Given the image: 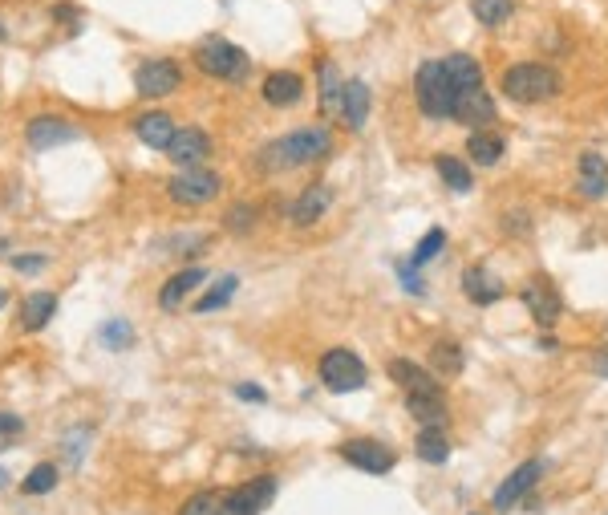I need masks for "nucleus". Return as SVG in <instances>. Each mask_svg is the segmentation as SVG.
Here are the masks:
<instances>
[{
	"label": "nucleus",
	"mask_w": 608,
	"mask_h": 515,
	"mask_svg": "<svg viewBox=\"0 0 608 515\" xmlns=\"http://www.w3.org/2000/svg\"><path fill=\"white\" fill-rule=\"evenodd\" d=\"M483 86V65L471 53H446V57H430L418 65L414 73V94H418V110L434 122H454L459 106L471 90Z\"/></svg>",
	"instance_id": "1"
},
{
	"label": "nucleus",
	"mask_w": 608,
	"mask_h": 515,
	"mask_svg": "<svg viewBox=\"0 0 608 515\" xmlns=\"http://www.w3.org/2000/svg\"><path fill=\"white\" fill-rule=\"evenodd\" d=\"M333 151V134L329 126H300L284 138H272L260 151V167L268 175L276 171H296V167H313L317 159H325Z\"/></svg>",
	"instance_id": "2"
},
{
	"label": "nucleus",
	"mask_w": 608,
	"mask_h": 515,
	"mask_svg": "<svg viewBox=\"0 0 608 515\" xmlns=\"http://www.w3.org/2000/svg\"><path fill=\"white\" fill-rule=\"evenodd\" d=\"M499 94L519 102V106H536L560 94V73L548 61H515L503 69L499 78Z\"/></svg>",
	"instance_id": "3"
},
{
	"label": "nucleus",
	"mask_w": 608,
	"mask_h": 515,
	"mask_svg": "<svg viewBox=\"0 0 608 515\" xmlns=\"http://www.w3.org/2000/svg\"><path fill=\"white\" fill-rule=\"evenodd\" d=\"M195 65L199 73H207V78H219V82H244L248 78V53L240 45H232L227 37H203L195 45Z\"/></svg>",
	"instance_id": "4"
},
{
	"label": "nucleus",
	"mask_w": 608,
	"mask_h": 515,
	"mask_svg": "<svg viewBox=\"0 0 608 515\" xmlns=\"http://www.w3.org/2000/svg\"><path fill=\"white\" fill-rule=\"evenodd\" d=\"M317 374H321V386L333 394H353V390H365V382H369L365 361L353 349H329L317 365Z\"/></svg>",
	"instance_id": "5"
},
{
	"label": "nucleus",
	"mask_w": 608,
	"mask_h": 515,
	"mask_svg": "<svg viewBox=\"0 0 608 515\" xmlns=\"http://www.w3.org/2000/svg\"><path fill=\"white\" fill-rule=\"evenodd\" d=\"M223 191V179L211 171V167H179L167 183V195L179 203V207H203L211 203L215 195Z\"/></svg>",
	"instance_id": "6"
},
{
	"label": "nucleus",
	"mask_w": 608,
	"mask_h": 515,
	"mask_svg": "<svg viewBox=\"0 0 608 515\" xmlns=\"http://www.w3.org/2000/svg\"><path fill=\"white\" fill-rule=\"evenodd\" d=\"M183 86V69L171 57H150L134 69V90L138 98H167Z\"/></svg>",
	"instance_id": "7"
},
{
	"label": "nucleus",
	"mask_w": 608,
	"mask_h": 515,
	"mask_svg": "<svg viewBox=\"0 0 608 515\" xmlns=\"http://www.w3.org/2000/svg\"><path fill=\"white\" fill-rule=\"evenodd\" d=\"M341 459L365 475H390L398 467V455L394 447H386L382 438H349V443L341 447Z\"/></svg>",
	"instance_id": "8"
},
{
	"label": "nucleus",
	"mask_w": 608,
	"mask_h": 515,
	"mask_svg": "<svg viewBox=\"0 0 608 515\" xmlns=\"http://www.w3.org/2000/svg\"><path fill=\"white\" fill-rule=\"evenodd\" d=\"M519 301H523V309L531 313V321L544 325V329H552V325L560 321V313H564V301H560L556 284H552V280H544V276L527 280V284L519 288Z\"/></svg>",
	"instance_id": "9"
},
{
	"label": "nucleus",
	"mask_w": 608,
	"mask_h": 515,
	"mask_svg": "<svg viewBox=\"0 0 608 515\" xmlns=\"http://www.w3.org/2000/svg\"><path fill=\"white\" fill-rule=\"evenodd\" d=\"M540 475H544V463L540 459H527V463H519L499 487H495V495H491V503H495V511H511L531 487L540 483Z\"/></svg>",
	"instance_id": "10"
},
{
	"label": "nucleus",
	"mask_w": 608,
	"mask_h": 515,
	"mask_svg": "<svg viewBox=\"0 0 608 515\" xmlns=\"http://www.w3.org/2000/svg\"><path fill=\"white\" fill-rule=\"evenodd\" d=\"M78 126L73 122H65V118H53V114H41V118H33L29 122V130H25V138H29V146L33 151H53V146H65V142H78Z\"/></svg>",
	"instance_id": "11"
},
{
	"label": "nucleus",
	"mask_w": 608,
	"mask_h": 515,
	"mask_svg": "<svg viewBox=\"0 0 608 515\" xmlns=\"http://www.w3.org/2000/svg\"><path fill=\"white\" fill-rule=\"evenodd\" d=\"M167 155H171V163H179V167H203L207 155H211V138H207V130H199V126H183V130H175Z\"/></svg>",
	"instance_id": "12"
},
{
	"label": "nucleus",
	"mask_w": 608,
	"mask_h": 515,
	"mask_svg": "<svg viewBox=\"0 0 608 515\" xmlns=\"http://www.w3.org/2000/svg\"><path fill=\"white\" fill-rule=\"evenodd\" d=\"M463 292H467L471 305L487 309V305H499V301L507 297V284H503L487 264H475V268L463 272Z\"/></svg>",
	"instance_id": "13"
},
{
	"label": "nucleus",
	"mask_w": 608,
	"mask_h": 515,
	"mask_svg": "<svg viewBox=\"0 0 608 515\" xmlns=\"http://www.w3.org/2000/svg\"><path fill=\"white\" fill-rule=\"evenodd\" d=\"M390 378H394L406 394H442L438 374L426 370V365H418L414 357H394V361H390Z\"/></svg>",
	"instance_id": "14"
},
{
	"label": "nucleus",
	"mask_w": 608,
	"mask_h": 515,
	"mask_svg": "<svg viewBox=\"0 0 608 515\" xmlns=\"http://www.w3.org/2000/svg\"><path fill=\"white\" fill-rule=\"evenodd\" d=\"M260 98H264L268 106H276V110L296 106V102L304 98V82H300V73H292V69H276V73H268L264 86H260Z\"/></svg>",
	"instance_id": "15"
},
{
	"label": "nucleus",
	"mask_w": 608,
	"mask_h": 515,
	"mask_svg": "<svg viewBox=\"0 0 608 515\" xmlns=\"http://www.w3.org/2000/svg\"><path fill=\"white\" fill-rule=\"evenodd\" d=\"M369 86L361 82V78H349L345 86H341V106H337V114H341V122L349 126V130H361L365 126V118H369Z\"/></svg>",
	"instance_id": "16"
},
{
	"label": "nucleus",
	"mask_w": 608,
	"mask_h": 515,
	"mask_svg": "<svg viewBox=\"0 0 608 515\" xmlns=\"http://www.w3.org/2000/svg\"><path fill=\"white\" fill-rule=\"evenodd\" d=\"M406 410L422 430H446V422H450L442 394H406Z\"/></svg>",
	"instance_id": "17"
},
{
	"label": "nucleus",
	"mask_w": 608,
	"mask_h": 515,
	"mask_svg": "<svg viewBox=\"0 0 608 515\" xmlns=\"http://www.w3.org/2000/svg\"><path fill=\"white\" fill-rule=\"evenodd\" d=\"M272 499H276V475H260V479L240 483V487L232 491V503H236L240 515H260Z\"/></svg>",
	"instance_id": "18"
},
{
	"label": "nucleus",
	"mask_w": 608,
	"mask_h": 515,
	"mask_svg": "<svg viewBox=\"0 0 608 515\" xmlns=\"http://www.w3.org/2000/svg\"><path fill=\"white\" fill-rule=\"evenodd\" d=\"M175 130H179V126H175L163 110H150V114H142V118L134 122L138 142H142V146H150V151H167L171 138H175Z\"/></svg>",
	"instance_id": "19"
},
{
	"label": "nucleus",
	"mask_w": 608,
	"mask_h": 515,
	"mask_svg": "<svg viewBox=\"0 0 608 515\" xmlns=\"http://www.w3.org/2000/svg\"><path fill=\"white\" fill-rule=\"evenodd\" d=\"M53 313H57V292H45V288H37V292H29L25 297V305H21V329L25 333H37V329H45L49 321H53Z\"/></svg>",
	"instance_id": "20"
},
{
	"label": "nucleus",
	"mask_w": 608,
	"mask_h": 515,
	"mask_svg": "<svg viewBox=\"0 0 608 515\" xmlns=\"http://www.w3.org/2000/svg\"><path fill=\"white\" fill-rule=\"evenodd\" d=\"M576 171H580V191H584L588 199H604V195H608V159H604V155L584 151L580 163H576Z\"/></svg>",
	"instance_id": "21"
},
{
	"label": "nucleus",
	"mask_w": 608,
	"mask_h": 515,
	"mask_svg": "<svg viewBox=\"0 0 608 515\" xmlns=\"http://www.w3.org/2000/svg\"><path fill=\"white\" fill-rule=\"evenodd\" d=\"M329 203H333V191L325 187V183H317V187H309L296 203H292V224H300V228H309V224H317V219L329 211Z\"/></svg>",
	"instance_id": "22"
},
{
	"label": "nucleus",
	"mask_w": 608,
	"mask_h": 515,
	"mask_svg": "<svg viewBox=\"0 0 608 515\" xmlns=\"http://www.w3.org/2000/svg\"><path fill=\"white\" fill-rule=\"evenodd\" d=\"M203 276H207L203 268H179V272H175V276L163 284V292H159V305H163L167 313H175V309L187 301V292H195V288L203 284Z\"/></svg>",
	"instance_id": "23"
},
{
	"label": "nucleus",
	"mask_w": 608,
	"mask_h": 515,
	"mask_svg": "<svg viewBox=\"0 0 608 515\" xmlns=\"http://www.w3.org/2000/svg\"><path fill=\"white\" fill-rule=\"evenodd\" d=\"M454 122H463V126H475V130H483L487 122H495V98L479 86V90H471L467 98H463V106H459V118Z\"/></svg>",
	"instance_id": "24"
},
{
	"label": "nucleus",
	"mask_w": 608,
	"mask_h": 515,
	"mask_svg": "<svg viewBox=\"0 0 608 515\" xmlns=\"http://www.w3.org/2000/svg\"><path fill=\"white\" fill-rule=\"evenodd\" d=\"M179 515H240V511L232 503V491H223V495L219 491H199L179 507Z\"/></svg>",
	"instance_id": "25"
},
{
	"label": "nucleus",
	"mask_w": 608,
	"mask_h": 515,
	"mask_svg": "<svg viewBox=\"0 0 608 515\" xmlns=\"http://www.w3.org/2000/svg\"><path fill=\"white\" fill-rule=\"evenodd\" d=\"M463 345L459 341H434V349H430V370L438 374V378H459L463 374Z\"/></svg>",
	"instance_id": "26"
},
{
	"label": "nucleus",
	"mask_w": 608,
	"mask_h": 515,
	"mask_svg": "<svg viewBox=\"0 0 608 515\" xmlns=\"http://www.w3.org/2000/svg\"><path fill=\"white\" fill-rule=\"evenodd\" d=\"M434 171H438V179H442L454 195H467V191L475 187L471 167H467L463 159H454V155H438V159H434Z\"/></svg>",
	"instance_id": "27"
},
{
	"label": "nucleus",
	"mask_w": 608,
	"mask_h": 515,
	"mask_svg": "<svg viewBox=\"0 0 608 515\" xmlns=\"http://www.w3.org/2000/svg\"><path fill=\"white\" fill-rule=\"evenodd\" d=\"M467 155H471V163H479V167H495V163L503 159V138L491 134V130H475V134L467 138Z\"/></svg>",
	"instance_id": "28"
},
{
	"label": "nucleus",
	"mask_w": 608,
	"mask_h": 515,
	"mask_svg": "<svg viewBox=\"0 0 608 515\" xmlns=\"http://www.w3.org/2000/svg\"><path fill=\"white\" fill-rule=\"evenodd\" d=\"M414 451H418V459H422V463L442 467V463L450 459V438H446V430H418Z\"/></svg>",
	"instance_id": "29"
},
{
	"label": "nucleus",
	"mask_w": 608,
	"mask_h": 515,
	"mask_svg": "<svg viewBox=\"0 0 608 515\" xmlns=\"http://www.w3.org/2000/svg\"><path fill=\"white\" fill-rule=\"evenodd\" d=\"M515 13V0H471V17L487 29H499Z\"/></svg>",
	"instance_id": "30"
},
{
	"label": "nucleus",
	"mask_w": 608,
	"mask_h": 515,
	"mask_svg": "<svg viewBox=\"0 0 608 515\" xmlns=\"http://www.w3.org/2000/svg\"><path fill=\"white\" fill-rule=\"evenodd\" d=\"M236 288H240V276H232V272L219 276V280L211 284L207 297H199V301H195V313H215V309H223L227 301H232V292H236Z\"/></svg>",
	"instance_id": "31"
},
{
	"label": "nucleus",
	"mask_w": 608,
	"mask_h": 515,
	"mask_svg": "<svg viewBox=\"0 0 608 515\" xmlns=\"http://www.w3.org/2000/svg\"><path fill=\"white\" fill-rule=\"evenodd\" d=\"M341 86H345V82L337 78V65L325 57V61H321V106H325L329 114L341 106Z\"/></svg>",
	"instance_id": "32"
},
{
	"label": "nucleus",
	"mask_w": 608,
	"mask_h": 515,
	"mask_svg": "<svg viewBox=\"0 0 608 515\" xmlns=\"http://www.w3.org/2000/svg\"><path fill=\"white\" fill-rule=\"evenodd\" d=\"M442 248H446V232H442V228H430V232L422 236V244L414 248V256H410V268H426V264H430V260H434Z\"/></svg>",
	"instance_id": "33"
},
{
	"label": "nucleus",
	"mask_w": 608,
	"mask_h": 515,
	"mask_svg": "<svg viewBox=\"0 0 608 515\" xmlns=\"http://www.w3.org/2000/svg\"><path fill=\"white\" fill-rule=\"evenodd\" d=\"M53 487H57V467L53 463H41V467H33L25 475V495H45Z\"/></svg>",
	"instance_id": "34"
},
{
	"label": "nucleus",
	"mask_w": 608,
	"mask_h": 515,
	"mask_svg": "<svg viewBox=\"0 0 608 515\" xmlns=\"http://www.w3.org/2000/svg\"><path fill=\"white\" fill-rule=\"evenodd\" d=\"M98 341H102L106 349H126V345H134V333H130L126 321H106L102 333H98Z\"/></svg>",
	"instance_id": "35"
},
{
	"label": "nucleus",
	"mask_w": 608,
	"mask_h": 515,
	"mask_svg": "<svg viewBox=\"0 0 608 515\" xmlns=\"http://www.w3.org/2000/svg\"><path fill=\"white\" fill-rule=\"evenodd\" d=\"M252 224H256V211H252L248 203H240V207L227 211V228H232V232H248Z\"/></svg>",
	"instance_id": "36"
},
{
	"label": "nucleus",
	"mask_w": 608,
	"mask_h": 515,
	"mask_svg": "<svg viewBox=\"0 0 608 515\" xmlns=\"http://www.w3.org/2000/svg\"><path fill=\"white\" fill-rule=\"evenodd\" d=\"M13 268H17V272H45V268H49V256H41V252H33V256H13Z\"/></svg>",
	"instance_id": "37"
},
{
	"label": "nucleus",
	"mask_w": 608,
	"mask_h": 515,
	"mask_svg": "<svg viewBox=\"0 0 608 515\" xmlns=\"http://www.w3.org/2000/svg\"><path fill=\"white\" fill-rule=\"evenodd\" d=\"M588 365H592V374H596V378H608V345H604V349H592Z\"/></svg>",
	"instance_id": "38"
},
{
	"label": "nucleus",
	"mask_w": 608,
	"mask_h": 515,
	"mask_svg": "<svg viewBox=\"0 0 608 515\" xmlns=\"http://www.w3.org/2000/svg\"><path fill=\"white\" fill-rule=\"evenodd\" d=\"M398 272H402V284H406V288L414 292V297H422V292H426V288H422V280H418V268L410 272V264H402Z\"/></svg>",
	"instance_id": "39"
},
{
	"label": "nucleus",
	"mask_w": 608,
	"mask_h": 515,
	"mask_svg": "<svg viewBox=\"0 0 608 515\" xmlns=\"http://www.w3.org/2000/svg\"><path fill=\"white\" fill-rule=\"evenodd\" d=\"M236 398H244V402H264L268 394H264L260 386H252V382H244V386H236Z\"/></svg>",
	"instance_id": "40"
},
{
	"label": "nucleus",
	"mask_w": 608,
	"mask_h": 515,
	"mask_svg": "<svg viewBox=\"0 0 608 515\" xmlns=\"http://www.w3.org/2000/svg\"><path fill=\"white\" fill-rule=\"evenodd\" d=\"M21 430H25V422L17 414H0V434H21Z\"/></svg>",
	"instance_id": "41"
},
{
	"label": "nucleus",
	"mask_w": 608,
	"mask_h": 515,
	"mask_svg": "<svg viewBox=\"0 0 608 515\" xmlns=\"http://www.w3.org/2000/svg\"><path fill=\"white\" fill-rule=\"evenodd\" d=\"M53 21H69V25H78V9H73V5H57V9H53Z\"/></svg>",
	"instance_id": "42"
},
{
	"label": "nucleus",
	"mask_w": 608,
	"mask_h": 515,
	"mask_svg": "<svg viewBox=\"0 0 608 515\" xmlns=\"http://www.w3.org/2000/svg\"><path fill=\"white\" fill-rule=\"evenodd\" d=\"M0 487H9V471L5 467H0Z\"/></svg>",
	"instance_id": "43"
},
{
	"label": "nucleus",
	"mask_w": 608,
	"mask_h": 515,
	"mask_svg": "<svg viewBox=\"0 0 608 515\" xmlns=\"http://www.w3.org/2000/svg\"><path fill=\"white\" fill-rule=\"evenodd\" d=\"M5 305H9V292H5V288H0V309H5Z\"/></svg>",
	"instance_id": "44"
},
{
	"label": "nucleus",
	"mask_w": 608,
	"mask_h": 515,
	"mask_svg": "<svg viewBox=\"0 0 608 515\" xmlns=\"http://www.w3.org/2000/svg\"><path fill=\"white\" fill-rule=\"evenodd\" d=\"M604 515H608V511H604Z\"/></svg>",
	"instance_id": "45"
}]
</instances>
